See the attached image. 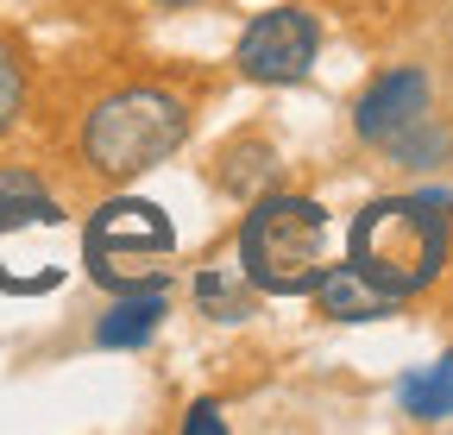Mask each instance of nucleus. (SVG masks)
Segmentation results:
<instances>
[{"instance_id": "1", "label": "nucleus", "mask_w": 453, "mask_h": 435, "mask_svg": "<svg viewBox=\"0 0 453 435\" xmlns=\"http://www.w3.org/2000/svg\"><path fill=\"white\" fill-rule=\"evenodd\" d=\"M447 208L453 196L428 190V196H390V202H372L359 208L353 221V271L365 284H378L384 297H416L428 291L441 271H447Z\"/></svg>"}, {"instance_id": "2", "label": "nucleus", "mask_w": 453, "mask_h": 435, "mask_svg": "<svg viewBox=\"0 0 453 435\" xmlns=\"http://www.w3.org/2000/svg\"><path fill=\"white\" fill-rule=\"evenodd\" d=\"M327 265V208L309 196H252V214L240 221V271L265 297H303L315 291Z\"/></svg>"}, {"instance_id": "3", "label": "nucleus", "mask_w": 453, "mask_h": 435, "mask_svg": "<svg viewBox=\"0 0 453 435\" xmlns=\"http://www.w3.org/2000/svg\"><path fill=\"white\" fill-rule=\"evenodd\" d=\"M183 139H189V107L164 89H120L95 101V114L82 120V158L101 177L157 171L170 151H183Z\"/></svg>"}, {"instance_id": "4", "label": "nucleus", "mask_w": 453, "mask_h": 435, "mask_svg": "<svg viewBox=\"0 0 453 435\" xmlns=\"http://www.w3.org/2000/svg\"><path fill=\"white\" fill-rule=\"evenodd\" d=\"M170 252H177V228L164 221V208L120 196V202H101L82 228V265L101 291H139V284H170Z\"/></svg>"}, {"instance_id": "5", "label": "nucleus", "mask_w": 453, "mask_h": 435, "mask_svg": "<svg viewBox=\"0 0 453 435\" xmlns=\"http://www.w3.org/2000/svg\"><path fill=\"white\" fill-rule=\"evenodd\" d=\"M70 278V214L50 196L0 202V291L44 297Z\"/></svg>"}, {"instance_id": "6", "label": "nucleus", "mask_w": 453, "mask_h": 435, "mask_svg": "<svg viewBox=\"0 0 453 435\" xmlns=\"http://www.w3.org/2000/svg\"><path fill=\"white\" fill-rule=\"evenodd\" d=\"M315 50H321V19L303 13V7H271L258 13L246 32H240V50H234V64L252 76V82H303L315 70Z\"/></svg>"}, {"instance_id": "7", "label": "nucleus", "mask_w": 453, "mask_h": 435, "mask_svg": "<svg viewBox=\"0 0 453 435\" xmlns=\"http://www.w3.org/2000/svg\"><path fill=\"white\" fill-rule=\"evenodd\" d=\"M428 101H434V82H428V70H416V64H403V70H384L365 95H359V114H353V127H359V139H372V145H384V139H396L410 120H422L428 114Z\"/></svg>"}, {"instance_id": "8", "label": "nucleus", "mask_w": 453, "mask_h": 435, "mask_svg": "<svg viewBox=\"0 0 453 435\" xmlns=\"http://www.w3.org/2000/svg\"><path fill=\"white\" fill-rule=\"evenodd\" d=\"M170 315V284H139V291H120L101 322H95V341L101 347H145L157 335V322Z\"/></svg>"}, {"instance_id": "9", "label": "nucleus", "mask_w": 453, "mask_h": 435, "mask_svg": "<svg viewBox=\"0 0 453 435\" xmlns=\"http://www.w3.org/2000/svg\"><path fill=\"white\" fill-rule=\"evenodd\" d=\"M277 171H283V158H277V145L271 139H258V133H246V139H234L220 158H214V183L234 196V202H252V196H265L271 183H277Z\"/></svg>"}, {"instance_id": "10", "label": "nucleus", "mask_w": 453, "mask_h": 435, "mask_svg": "<svg viewBox=\"0 0 453 435\" xmlns=\"http://www.w3.org/2000/svg\"><path fill=\"white\" fill-rule=\"evenodd\" d=\"M315 297H321V315H334V322H384V315H396V297L365 284L353 265H321Z\"/></svg>"}, {"instance_id": "11", "label": "nucleus", "mask_w": 453, "mask_h": 435, "mask_svg": "<svg viewBox=\"0 0 453 435\" xmlns=\"http://www.w3.org/2000/svg\"><path fill=\"white\" fill-rule=\"evenodd\" d=\"M396 404H403V416H416V423H447L453 416V353L422 366V372H410L403 385H396Z\"/></svg>"}, {"instance_id": "12", "label": "nucleus", "mask_w": 453, "mask_h": 435, "mask_svg": "<svg viewBox=\"0 0 453 435\" xmlns=\"http://www.w3.org/2000/svg\"><path fill=\"white\" fill-rule=\"evenodd\" d=\"M384 151H390V165H441V158L453 151V133L434 114H422V120H410L396 139H384Z\"/></svg>"}, {"instance_id": "13", "label": "nucleus", "mask_w": 453, "mask_h": 435, "mask_svg": "<svg viewBox=\"0 0 453 435\" xmlns=\"http://www.w3.org/2000/svg\"><path fill=\"white\" fill-rule=\"evenodd\" d=\"M196 303L208 322H246L252 315V291L234 278V271H202L196 278Z\"/></svg>"}, {"instance_id": "14", "label": "nucleus", "mask_w": 453, "mask_h": 435, "mask_svg": "<svg viewBox=\"0 0 453 435\" xmlns=\"http://www.w3.org/2000/svg\"><path fill=\"white\" fill-rule=\"evenodd\" d=\"M19 107H26V70L7 44H0V133H7L19 120Z\"/></svg>"}, {"instance_id": "15", "label": "nucleus", "mask_w": 453, "mask_h": 435, "mask_svg": "<svg viewBox=\"0 0 453 435\" xmlns=\"http://www.w3.org/2000/svg\"><path fill=\"white\" fill-rule=\"evenodd\" d=\"M214 429H226L220 404H214V398H196V404H189V416H183V435H214Z\"/></svg>"}, {"instance_id": "16", "label": "nucleus", "mask_w": 453, "mask_h": 435, "mask_svg": "<svg viewBox=\"0 0 453 435\" xmlns=\"http://www.w3.org/2000/svg\"><path fill=\"white\" fill-rule=\"evenodd\" d=\"M26 196H44V183L32 177V171H0V202H26Z\"/></svg>"}, {"instance_id": "17", "label": "nucleus", "mask_w": 453, "mask_h": 435, "mask_svg": "<svg viewBox=\"0 0 453 435\" xmlns=\"http://www.w3.org/2000/svg\"><path fill=\"white\" fill-rule=\"evenodd\" d=\"M151 7H196V0H151Z\"/></svg>"}]
</instances>
